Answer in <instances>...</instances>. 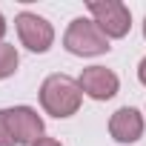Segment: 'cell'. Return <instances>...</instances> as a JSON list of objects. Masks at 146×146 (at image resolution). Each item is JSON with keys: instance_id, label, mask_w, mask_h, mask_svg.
<instances>
[{"instance_id": "3", "label": "cell", "mask_w": 146, "mask_h": 146, "mask_svg": "<svg viewBox=\"0 0 146 146\" xmlns=\"http://www.w3.org/2000/svg\"><path fill=\"white\" fill-rule=\"evenodd\" d=\"M63 46L72 54L80 57H92V54H103L109 52V37L100 32V26L89 17H75L69 23L66 35H63Z\"/></svg>"}, {"instance_id": "10", "label": "cell", "mask_w": 146, "mask_h": 146, "mask_svg": "<svg viewBox=\"0 0 146 146\" xmlns=\"http://www.w3.org/2000/svg\"><path fill=\"white\" fill-rule=\"evenodd\" d=\"M137 78H140V83L146 86V57L140 60V66H137Z\"/></svg>"}, {"instance_id": "12", "label": "cell", "mask_w": 146, "mask_h": 146, "mask_svg": "<svg viewBox=\"0 0 146 146\" xmlns=\"http://www.w3.org/2000/svg\"><path fill=\"white\" fill-rule=\"evenodd\" d=\"M143 35H146V20H143Z\"/></svg>"}, {"instance_id": "2", "label": "cell", "mask_w": 146, "mask_h": 146, "mask_svg": "<svg viewBox=\"0 0 146 146\" xmlns=\"http://www.w3.org/2000/svg\"><path fill=\"white\" fill-rule=\"evenodd\" d=\"M80 100H83V92H80V83L69 75H49L40 86V103L49 115L54 117H69L80 109Z\"/></svg>"}, {"instance_id": "8", "label": "cell", "mask_w": 146, "mask_h": 146, "mask_svg": "<svg viewBox=\"0 0 146 146\" xmlns=\"http://www.w3.org/2000/svg\"><path fill=\"white\" fill-rule=\"evenodd\" d=\"M17 63H20L17 49H15L12 43H0V80L9 78V75H15V72H17Z\"/></svg>"}, {"instance_id": "11", "label": "cell", "mask_w": 146, "mask_h": 146, "mask_svg": "<svg viewBox=\"0 0 146 146\" xmlns=\"http://www.w3.org/2000/svg\"><path fill=\"white\" fill-rule=\"evenodd\" d=\"M3 32H6V20H3V15H0V37H3Z\"/></svg>"}, {"instance_id": "7", "label": "cell", "mask_w": 146, "mask_h": 146, "mask_svg": "<svg viewBox=\"0 0 146 146\" xmlns=\"http://www.w3.org/2000/svg\"><path fill=\"white\" fill-rule=\"evenodd\" d=\"M109 132L117 143H135L140 135H143V115L132 106H123L112 115L109 120Z\"/></svg>"}, {"instance_id": "6", "label": "cell", "mask_w": 146, "mask_h": 146, "mask_svg": "<svg viewBox=\"0 0 146 146\" xmlns=\"http://www.w3.org/2000/svg\"><path fill=\"white\" fill-rule=\"evenodd\" d=\"M78 83H80V92L89 95L92 100H109V98L117 95V86H120L117 75L112 69H106V66H89V69H83Z\"/></svg>"}, {"instance_id": "9", "label": "cell", "mask_w": 146, "mask_h": 146, "mask_svg": "<svg viewBox=\"0 0 146 146\" xmlns=\"http://www.w3.org/2000/svg\"><path fill=\"white\" fill-rule=\"evenodd\" d=\"M32 146H63L60 140H54V137H40L37 143H32Z\"/></svg>"}, {"instance_id": "4", "label": "cell", "mask_w": 146, "mask_h": 146, "mask_svg": "<svg viewBox=\"0 0 146 146\" xmlns=\"http://www.w3.org/2000/svg\"><path fill=\"white\" fill-rule=\"evenodd\" d=\"M89 15L106 37H123L132 26V15L120 0H100V3L95 0L89 3Z\"/></svg>"}, {"instance_id": "1", "label": "cell", "mask_w": 146, "mask_h": 146, "mask_svg": "<svg viewBox=\"0 0 146 146\" xmlns=\"http://www.w3.org/2000/svg\"><path fill=\"white\" fill-rule=\"evenodd\" d=\"M43 135V120L29 106L0 109V146H20L37 143Z\"/></svg>"}, {"instance_id": "5", "label": "cell", "mask_w": 146, "mask_h": 146, "mask_svg": "<svg viewBox=\"0 0 146 146\" xmlns=\"http://www.w3.org/2000/svg\"><path fill=\"white\" fill-rule=\"evenodd\" d=\"M15 23H17V35H20V40H23L26 49H32V52H46V49L52 46L54 29H52V23H49L46 17H40V15H35V12H20Z\"/></svg>"}]
</instances>
